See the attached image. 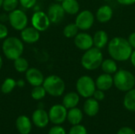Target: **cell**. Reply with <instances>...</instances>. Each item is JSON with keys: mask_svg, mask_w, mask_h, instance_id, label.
<instances>
[{"mask_svg": "<svg viewBox=\"0 0 135 134\" xmlns=\"http://www.w3.org/2000/svg\"><path fill=\"white\" fill-rule=\"evenodd\" d=\"M107 47L110 58L120 62L130 60L134 50L127 39L122 36H115L111 39Z\"/></svg>", "mask_w": 135, "mask_h": 134, "instance_id": "cell-1", "label": "cell"}, {"mask_svg": "<svg viewBox=\"0 0 135 134\" xmlns=\"http://www.w3.org/2000/svg\"><path fill=\"white\" fill-rule=\"evenodd\" d=\"M104 60V54L100 49L93 47L84 51L81 58V66L89 71H94L100 67Z\"/></svg>", "mask_w": 135, "mask_h": 134, "instance_id": "cell-2", "label": "cell"}, {"mask_svg": "<svg viewBox=\"0 0 135 134\" xmlns=\"http://www.w3.org/2000/svg\"><path fill=\"white\" fill-rule=\"evenodd\" d=\"M23 41L16 36L6 37L2 43V50L5 57L9 60H15L21 57L24 52Z\"/></svg>", "mask_w": 135, "mask_h": 134, "instance_id": "cell-3", "label": "cell"}, {"mask_svg": "<svg viewBox=\"0 0 135 134\" xmlns=\"http://www.w3.org/2000/svg\"><path fill=\"white\" fill-rule=\"evenodd\" d=\"M114 86L120 92H127L135 86V76L129 70L119 69L113 75Z\"/></svg>", "mask_w": 135, "mask_h": 134, "instance_id": "cell-4", "label": "cell"}, {"mask_svg": "<svg viewBox=\"0 0 135 134\" xmlns=\"http://www.w3.org/2000/svg\"><path fill=\"white\" fill-rule=\"evenodd\" d=\"M46 90L47 93L54 97L61 96L66 89V84L62 78L58 75H49L44 78L42 85Z\"/></svg>", "mask_w": 135, "mask_h": 134, "instance_id": "cell-5", "label": "cell"}, {"mask_svg": "<svg viewBox=\"0 0 135 134\" xmlns=\"http://www.w3.org/2000/svg\"><path fill=\"white\" fill-rule=\"evenodd\" d=\"M96 89L95 81L89 75H82L76 81V91L83 98L92 97Z\"/></svg>", "mask_w": 135, "mask_h": 134, "instance_id": "cell-6", "label": "cell"}, {"mask_svg": "<svg viewBox=\"0 0 135 134\" xmlns=\"http://www.w3.org/2000/svg\"><path fill=\"white\" fill-rule=\"evenodd\" d=\"M9 23L15 30L21 31L28 26V18L22 9H16L9 13Z\"/></svg>", "mask_w": 135, "mask_h": 134, "instance_id": "cell-7", "label": "cell"}, {"mask_svg": "<svg viewBox=\"0 0 135 134\" xmlns=\"http://www.w3.org/2000/svg\"><path fill=\"white\" fill-rule=\"evenodd\" d=\"M95 20V14L92 11L89 9H84L77 14L74 23L79 30L85 32L89 30L93 26Z\"/></svg>", "mask_w": 135, "mask_h": 134, "instance_id": "cell-8", "label": "cell"}, {"mask_svg": "<svg viewBox=\"0 0 135 134\" xmlns=\"http://www.w3.org/2000/svg\"><path fill=\"white\" fill-rule=\"evenodd\" d=\"M32 26L39 32H44L50 27L51 21L46 13L42 10L35 11L31 17Z\"/></svg>", "mask_w": 135, "mask_h": 134, "instance_id": "cell-9", "label": "cell"}, {"mask_svg": "<svg viewBox=\"0 0 135 134\" xmlns=\"http://www.w3.org/2000/svg\"><path fill=\"white\" fill-rule=\"evenodd\" d=\"M50 122L55 125L63 123L67 117V109L62 104L53 105L48 112Z\"/></svg>", "mask_w": 135, "mask_h": 134, "instance_id": "cell-10", "label": "cell"}, {"mask_svg": "<svg viewBox=\"0 0 135 134\" xmlns=\"http://www.w3.org/2000/svg\"><path fill=\"white\" fill-rule=\"evenodd\" d=\"M74 43L78 49L85 51L93 47V36L85 31L80 32L74 38Z\"/></svg>", "mask_w": 135, "mask_h": 134, "instance_id": "cell-11", "label": "cell"}, {"mask_svg": "<svg viewBox=\"0 0 135 134\" xmlns=\"http://www.w3.org/2000/svg\"><path fill=\"white\" fill-rule=\"evenodd\" d=\"M47 14L52 24H59L65 17V11L61 3L55 2L51 3L47 9Z\"/></svg>", "mask_w": 135, "mask_h": 134, "instance_id": "cell-12", "label": "cell"}, {"mask_svg": "<svg viewBox=\"0 0 135 134\" xmlns=\"http://www.w3.org/2000/svg\"><path fill=\"white\" fill-rule=\"evenodd\" d=\"M25 79L27 82L32 86L42 85L44 81V76L43 73L37 68H28L25 72Z\"/></svg>", "mask_w": 135, "mask_h": 134, "instance_id": "cell-13", "label": "cell"}, {"mask_svg": "<svg viewBox=\"0 0 135 134\" xmlns=\"http://www.w3.org/2000/svg\"><path fill=\"white\" fill-rule=\"evenodd\" d=\"M40 32L34 27H26L21 31V39L26 43H35L40 38Z\"/></svg>", "mask_w": 135, "mask_h": 134, "instance_id": "cell-14", "label": "cell"}, {"mask_svg": "<svg viewBox=\"0 0 135 134\" xmlns=\"http://www.w3.org/2000/svg\"><path fill=\"white\" fill-rule=\"evenodd\" d=\"M113 9L112 8L109 6V5H102L100 6L96 13H95V17H96V20L101 23V24H105V23H108L109 22L112 17H113Z\"/></svg>", "mask_w": 135, "mask_h": 134, "instance_id": "cell-15", "label": "cell"}, {"mask_svg": "<svg viewBox=\"0 0 135 134\" xmlns=\"http://www.w3.org/2000/svg\"><path fill=\"white\" fill-rule=\"evenodd\" d=\"M32 119L33 124L39 128L46 127L50 121L48 113H47V111H45L43 108L36 109L32 114Z\"/></svg>", "mask_w": 135, "mask_h": 134, "instance_id": "cell-16", "label": "cell"}, {"mask_svg": "<svg viewBox=\"0 0 135 134\" xmlns=\"http://www.w3.org/2000/svg\"><path fill=\"white\" fill-rule=\"evenodd\" d=\"M95 83L97 89L106 92L112 88V87L114 85L113 76L112 74L103 73L97 77V79L95 80Z\"/></svg>", "mask_w": 135, "mask_h": 134, "instance_id": "cell-17", "label": "cell"}, {"mask_svg": "<svg viewBox=\"0 0 135 134\" xmlns=\"http://www.w3.org/2000/svg\"><path fill=\"white\" fill-rule=\"evenodd\" d=\"M93 47L99 48L100 50L106 47L110 40L107 32L102 29L97 30L94 33V35L93 36Z\"/></svg>", "mask_w": 135, "mask_h": 134, "instance_id": "cell-18", "label": "cell"}, {"mask_svg": "<svg viewBox=\"0 0 135 134\" xmlns=\"http://www.w3.org/2000/svg\"><path fill=\"white\" fill-rule=\"evenodd\" d=\"M99 111H100L99 101L95 100L93 96L87 98L83 104L84 113L89 117H93L98 114Z\"/></svg>", "mask_w": 135, "mask_h": 134, "instance_id": "cell-19", "label": "cell"}, {"mask_svg": "<svg viewBox=\"0 0 135 134\" xmlns=\"http://www.w3.org/2000/svg\"><path fill=\"white\" fill-rule=\"evenodd\" d=\"M16 127L21 134H29L32 130L31 120L25 115H21L16 120Z\"/></svg>", "mask_w": 135, "mask_h": 134, "instance_id": "cell-20", "label": "cell"}, {"mask_svg": "<svg viewBox=\"0 0 135 134\" xmlns=\"http://www.w3.org/2000/svg\"><path fill=\"white\" fill-rule=\"evenodd\" d=\"M80 101V96L77 92H70L66 93L62 99V105L66 109L76 107Z\"/></svg>", "mask_w": 135, "mask_h": 134, "instance_id": "cell-21", "label": "cell"}, {"mask_svg": "<svg viewBox=\"0 0 135 134\" xmlns=\"http://www.w3.org/2000/svg\"><path fill=\"white\" fill-rule=\"evenodd\" d=\"M66 119L72 126L78 125L83 119V111L77 107L70 108L67 111Z\"/></svg>", "mask_w": 135, "mask_h": 134, "instance_id": "cell-22", "label": "cell"}, {"mask_svg": "<svg viewBox=\"0 0 135 134\" xmlns=\"http://www.w3.org/2000/svg\"><path fill=\"white\" fill-rule=\"evenodd\" d=\"M61 5L66 13L77 15L80 12V4L78 0H63Z\"/></svg>", "mask_w": 135, "mask_h": 134, "instance_id": "cell-23", "label": "cell"}, {"mask_svg": "<svg viewBox=\"0 0 135 134\" xmlns=\"http://www.w3.org/2000/svg\"><path fill=\"white\" fill-rule=\"evenodd\" d=\"M100 68H101V70L103 71V73L112 74V75L115 73L116 71L119 70L117 62L112 58L104 59L101 63Z\"/></svg>", "mask_w": 135, "mask_h": 134, "instance_id": "cell-24", "label": "cell"}, {"mask_svg": "<svg viewBox=\"0 0 135 134\" xmlns=\"http://www.w3.org/2000/svg\"><path fill=\"white\" fill-rule=\"evenodd\" d=\"M123 106L129 111L135 112V88L126 92L123 98Z\"/></svg>", "mask_w": 135, "mask_h": 134, "instance_id": "cell-25", "label": "cell"}, {"mask_svg": "<svg viewBox=\"0 0 135 134\" xmlns=\"http://www.w3.org/2000/svg\"><path fill=\"white\" fill-rule=\"evenodd\" d=\"M13 67L17 72L22 73H25L28 70V69L29 68V64L26 58L21 56L13 60Z\"/></svg>", "mask_w": 135, "mask_h": 134, "instance_id": "cell-26", "label": "cell"}, {"mask_svg": "<svg viewBox=\"0 0 135 134\" xmlns=\"http://www.w3.org/2000/svg\"><path fill=\"white\" fill-rule=\"evenodd\" d=\"M78 32H79V28H78L75 23H70L66 24L62 30L63 36L68 39L74 38Z\"/></svg>", "mask_w": 135, "mask_h": 134, "instance_id": "cell-27", "label": "cell"}, {"mask_svg": "<svg viewBox=\"0 0 135 134\" xmlns=\"http://www.w3.org/2000/svg\"><path fill=\"white\" fill-rule=\"evenodd\" d=\"M16 86H17V81L11 77H7L6 79L4 80V81L2 84L1 91L3 94H9L14 89Z\"/></svg>", "mask_w": 135, "mask_h": 134, "instance_id": "cell-28", "label": "cell"}, {"mask_svg": "<svg viewBox=\"0 0 135 134\" xmlns=\"http://www.w3.org/2000/svg\"><path fill=\"white\" fill-rule=\"evenodd\" d=\"M47 94L46 90L44 89L43 85L35 86L33 87L32 92H31V96L35 100H40L45 97Z\"/></svg>", "mask_w": 135, "mask_h": 134, "instance_id": "cell-29", "label": "cell"}, {"mask_svg": "<svg viewBox=\"0 0 135 134\" xmlns=\"http://www.w3.org/2000/svg\"><path fill=\"white\" fill-rule=\"evenodd\" d=\"M19 0H3L2 2V9L6 13H9L16 9L19 5Z\"/></svg>", "mask_w": 135, "mask_h": 134, "instance_id": "cell-30", "label": "cell"}, {"mask_svg": "<svg viewBox=\"0 0 135 134\" xmlns=\"http://www.w3.org/2000/svg\"><path fill=\"white\" fill-rule=\"evenodd\" d=\"M69 134H88V133L86 128L84 126L78 124V125L73 126L70 128Z\"/></svg>", "mask_w": 135, "mask_h": 134, "instance_id": "cell-31", "label": "cell"}, {"mask_svg": "<svg viewBox=\"0 0 135 134\" xmlns=\"http://www.w3.org/2000/svg\"><path fill=\"white\" fill-rule=\"evenodd\" d=\"M37 0H19L20 5L25 9H31L36 5Z\"/></svg>", "mask_w": 135, "mask_h": 134, "instance_id": "cell-32", "label": "cell"}, {"mask_svg": "<svg viewBox=\"0 0 135 134\" xmlns=\"http://www.w3.org/2000/svg\"><path fill=\"white\" fill-rule=\"evenodd\" d=\"M48 134H66V133L63 127L60 126L59 125H55L50 129Z\"/></svg>", "mask_w": 135, "mask_h": 134, "instance_id": "cell-33", "label": "cell"}, {"mask_svg": "<svg viewBox=\"0 0 135 134\" xmlns=\"http://www.w3.org/2000/svg\"><path fill=\"white\" fill-rule=\"evenodd\" d=\"M93 97L95 100H97V101L100 102V101H102V100H104V98H105V93H104V91L97 88L96 91L94 92L93 95Z\"/></svg>", "mask_w": 135, "mask_h": 134, "instance_id": "cell-34", "label": "cell"}, {"mask_svg": "<svg viewBox=\"0 0 135 134\" xmlns=\"http://www.w3.org/2000/svg\"><path fill=\"white\" fill-rule=\"evenodd\" d=\"M8 36V28L3 24L0 23V39H5Z\"/></svg>", "mask_w": 135, "mask_h": 134, "instance_id": "cell-35", "label": "cell"}, {"mask_svg": "<svg viewBox=\"0 0 135 134\" xmlns=\"http://www.w3.org/2000/svg\"><path fill=\"white\" fill-rule=\"evenodd\" d=\"M117 134H135V131L131 127L125 126V127H122L121 129H119Z\"/></svg>", "mask_w": 135, "mask_h": 134, "instance_id": "cell-36", "label": "cell"}, {"mask_svg": "<svg viewBox=\"0 0 135 134\" xmlns=\"http://www.w3.org/2000/svg\"><path fill=\"white\" fill-rule=\"evenodd\" d=\"M127 39L129 43L131 44V46L132 47V48L135 49V32H131Z\"/></svg>", "mask_w": 135, "mask_h": 134, "instance_id": "cell-37", "label": "cell"}, {"mask_svg": "<svg viewBox=\"0 0 135 134\" xmlns=\"http://www.w3.org/2000/svg\"><path fill=\"white\" fill-rule=\"evenodd\" d=\"M117 2L122 6H133L135 4V0H116Z\"/></svg>", "mask_w": 135, "mask_h": 134, "instance_id": "cell-38", "label": "cell"}, {"mask_svg": "<svg viewBox=\"0 0 135 134\" xmlns=\"http://www.w3.org/2000/svg\"><path fill=\"white\" fill-rule=\"evenodd\" d=\"M0 21H1L2 23L9 21V13H8V14L6 13H1V14H0Z\"/></svg>", "mask_w": 135, "mask_h": 134, "instance_id": "cell-39", "label": "cell"}, {"mask_svg": "<svg viewBox=\"0 0 135 134\" xmlns=\"http://www.w3.org/2000/svg\"><path fill=\"white\" fill-rule=\"evenodd\" d=\"M130 62H131V65L133 66V67L135 68V49H134L132 51V54L130 58Z\"/></svg>", "mask_w": 135, "mask_h": 134, "instance_id": "cell-40", "label": "cell"}, {"mask_svg": "<svg viewBox=\"0 0 135 134\" xmlns=\"http://www.w3.org/2000/svg\"><path fill=\"white\" fill-rule=\"evenodd\" d=\"M17 86L20 87V88H22L25 86V81L22 80V79H20L17 81Z\"/></svg>", "mask_w": 135, "mask_h": 134, "instance_id": "cell-41", "label": "cell"}, {"mask_svg": "<svg viewBox=\"0 0 135 134\" xmlns=\"http://www.w3.org/2000/svg\"><path fill=\"white\" fill-rule=\"evenodd\" d=\"M2 65H3V60H2V56L0 55V70H1V69H2Z\"/></svg>", "mask_w": 135, "mask_h": 134, "instance_id": "cell-42", "label": "cell"}, {"mask_svg": "<svg viewBox=\"0 0 135 134\" xmlns=\"http://www.w3.org/2000/svg\"><path fill=\"white\" fill-rule=\"evenodd\" d=\"M55 1L56 2H59V3H61V2H62L63 0H55Z\"/></svg>", "mask_w": 135, "mask_h": 134, "instance_id": "cell-43", "label": "cell"}, {"mask_svg": "<svg viewBox=\"0 0 135 134\" xmlns=\"http://www.w3.org/2000/svg\"><path fill=\"white\" fill-rule=\"evenodd\" d=\"M2 2H3V0H0V8H1L2 6Z\"/></svg>", "mask_w": 135, "mask_h": 134, "instance_id": "cell-44", "label": "cell"}, {"mask_svg": "<svg viewBox=\"0 0 135 134\" xmlns=\"http://www.w3.org/2000/svg\"><path fill=\"white\" fill-rule=\"evenodd\" d=\"M103 1H104V2H110V1H112V0H103Z\"/></svg>", "mask_w": 135, "mask_h": 134, "instance_id": "cell-45", "label": "cell"}]
</instances>
